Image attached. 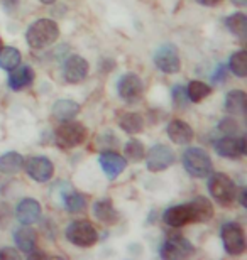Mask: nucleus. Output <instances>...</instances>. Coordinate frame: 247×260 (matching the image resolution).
<instances>
[{
	"label": "nucleus",
	"mask_w": 247,
	"mask_h": 260,
	"mask_svg": "<svg viewBox=\"0 0 247 260\" xmlns=\"http://www.w3.org/2000/svg\"><path fill=\"white\" fill-rule=\"evenodd\" d=\"M66 238L73 245L87 248V247L95 245L98 240V233L95 228H93L92 223H88L85 220H78V221H73L71 225H68Z\"/></svg>",
	"instance_id": "obj_6"
},
{
	"label": "nucleus",
	"mask_w": 247,
	"mask_h": 260,
	"mask_svg": "<svg viewBox=\"0 0 247 260\" xmlns=\"http://www.w3.org/2000/svg\"><path fill=\"white\" fill-rule=\"evenodd\" d=\"M14 242L19 250L25 253V255H29V253H33L34 250H38V235H36V232L31 228V225H24L22 228L15 230Z\"/></svg>",
	"instance_id": "obj_17"
},
{
	"label": "nucleus",
	"mask_w": 247,
	"mask_h": 260,
	"mask_svg": "<svg viewBox=\"0 0 247 260\" xmlns=\"http://www.w3.org/2000/svg\"><path fill=\"white\" fill-rule=\"evenodd\" d=\"M245 93L242 90H232L227 93V96H225V110L229 113H234V115H237V113H244L245 112Z\"/></svg>",
	"instance_id": "obj_24"
},
{
	"label": "nucleus",
	"mask_w": 247,
	"mask_h": 260,
	"mask_svg": "<svg viewBox=\"0 0 247 260\" xmlns=\"http://www.w3.org/2000/svg\"><path fill=\"white\" fill-rule=\"evenodd\" d=\"M161 257L168 260H175V258H186L195 253V247L191 245V242L185 238L180 233H171L166 238L164 243L161 247Z\"/></svg>",
	"instance_id": "obj_7"
},
{
	"label": "nucleus",
	"mask_w": 247,
	"mask_h": 260,
	"mask_svg": "<svg viewBox=\"0 0 247 260\" xmlns=\"http://www.w3.org/2000/svg\"><path fill=\"white\" fill-rule=\"evenodd\" d=\"M20 64V53L15 48H0V68L2 70H14Z\"/></svg>",
	"instance_id": "obj_28"
},
{
	"label": "nucleus",
	"mask_w": 247,
	"mask_h": 260,
	"mask_svg": "<svg viewBox=\"0 0 247 260\" xmlns=\"http://www.w3.org/2000/svg\"><path fill=\"white\" fill-rule=\"evenodd\" d=\"M24 168L29 178L34 179L36 183H48L54 174V166L44 155H36V157L28 159V162H24Z\"/></svg>",
	"instance_id": "obj_10"
},
{
	"label": "nucleus",
	"mask_w": 247,
	"mask_h": 260,
	"mask_svg": "<svg viewBox=\"0 0 247 260\" xmlns=\"http://www.w3.org/2000/svg\"><path fill=\"white\" fill-rule=\"evenodd\" d=\"M173 103H175L176 108H185L190 103V98H188V91L185 86L176 85L173 88Z\"/></svg>",
	"instance_id": "obj_32"
},
{
	"label": "nucleus",
	"mask_w": 247,
	"mask_h": 260,
	"mask_svg": "<svg viewBox=\"0 0 247 260\" xmlns=\"http://www.w3.org/2000/svg\"><path fill=\"white\" fill-rule=\"evenodd\" d=\"M117 91H119V96L122 98L125 103L134 105V103H138L141 98H143V93H144L143 80H141L138 75H134V73H125L124 76H120Z\"/></svg>",
	"instance_id": "obj_8"
},
{
	"label": "nucleus",
	"mask_w": 247,
	"mask_h": 260,
	"mask_svg": "<svg viewBox=\"0 0 247 260\" xmlns=\"http://www.w3.org/2000/svg\"><path fill=\"white\" fill-rule=\"evenodd\" d=\"M200 5H205V7H215V5H218L222 0H197Z\"/></svg>",
	"instance_id": "obj_35"
},
{
	"label": "nucleus",
	"mask_w": 247,
	"mask_h": 260,
	"mask_svg": "<svg viewBox=\"0 0 247 260\" xmlns=\"http://www.w3.org/2000/svg\"><path fill=\"white\" fill-rule=\"evenodd\" d=\"M162 220H164L166 225H170L173 228H180V226L188 225V223H193L191 221V211H190L188 203L168 208V210L164 211V215H162Z\"/></svg>",
	"instance_id": "obj_16"
},
{
	"label": "nucleus",
	"mask_w": 247,
	"mask_h": 260,
	"mask_svg": "<svg viewBox=\"0 0 247 260\" xmlns=\"http://www.w3.org/2000/svg\"><path fill=\"white\" fill-rule=\"evenodd\" d=\"M188 206H190L193 223H205L213 218V206L205 196H197L195 200L188 203Z\"/></svg>",
	"instance_id": "obj_20"
},
{
	"label": "nucleus",
	"mask_w": 247,
	"mask_h": 260,
	"mask_svg": "<svg viewBox=\"0 0 247 260\" xmlns=\"http://www.w3.org/2000/svg\"><path fill=\"white\" fill-rule=\"evenodd\" d=\"M34 81V71L31 66H17L14 70H10L9 75V86L10 90L14 91H20L24 88H28L33 85Z\"/></svg>",
	"instance_id": "obj_18"
},
{
	"label": "nucleus",
	"mask_w": 247,
	"mask_h": 260,
	"mask_svg": "<svg viewBox=\"0 0 247 260\" xmlns=\"http://www.w3.org/2000/svg\"><path fill=\"white\" fill-rule=\"evenodd\" d=\"M220 237H222V242H224V248L229 255H242L245 252V233H244V228L239 225V223H225L220 230Z\"/></svg>",
	"instance_id": "obj_5"
},
{
	"label": "nucleus",
	"mask_w": 247,
	"mask_h": 260,
	"mask_svg": "<svg viewBox=\"0 0 247 260\" xmlns=\"http://www.w3.org/2000/svg\"><path fill=\"white\" fill-rule=\"evenodd\" d=\"M88 61L85 58L78 54H71L70 58L65 61V66H63V75H65V80L68 83H80L88 76Z\"/></svg>",
	"instance_id": "obj_13"
},
{
	"label": "nucleus",
	"mask_w": 247,
	"mask_h": 260,
	"mask_svg": "<svg viewBox=\"0 0 247 260\" xmlns=\"http://www.w3.org/2000/svg\"><path fill=\"white\" fill-rule=\"evenodd\" d=\"M168 135H170V139L178 145L190 144L193 140V137H195L193 128L188 125L186 122L178 120V118H175V120H171L170 123H168Z\"/></svg>",
	"instance_id": "obj_19"
},
{
	"label": "nucleus",
	"mask_w": 247,
	"mask_h": 260,
	"mask_svg": "<svg viewBox=\"0 0 247 260\" xmlns=\"http://www.w3.org/2000/svg\"><path fill=\"white\" fill-rule=\"evenodd\" d=\"M175 162V154L164 144L152 145L148 154V169L151 173H161Z\"/></svg>",
	"instance_id": "obj_11"
},
{
	"label": "nucleus",
	"mask_w": 247,
	"mask_h": 260,
	"mask_svg": "<svg viewBox=\"0 0 247 260\" xmlns=\"http://www.w3.org/2000/svg\"><path fill=\"white\" fill-rule=\"evenodd\" d=\"M218 130H222L225 135H235L239 132V125L234 118H224V120L218 123Z\"/></svg>",
	"instance_id": "obj_33"
},
{
	"label": "nucleus",
	"mask_w": 247,
	"mask_h": 260,
	"mask_svg": "<svg viewBox=\"0 0 247 260\" xmlns=\"http://www.w3.org/2000/svg\"><path fill=\"white\" fill-rule=\"evenodd\" d=\"M154 64L159 68L162 73L168 75H175L181 70V61L180 54H178L176 46L173 44H164L161 48H157L154 53Z\"/></svg>",
	"instance_id": "obj_9"
},
{
	"label": "nucleus",
	"mask_w": 247,
	"mask_h": 260,
	"mask_svg": "<svg viewBox=\"0 0 247 260\" xmlns=\"http://www.w3.org/2000/svg\"><path fill=\"white\" fill-rule=\"evenodd\" d=\"M234 5H237V7H244V5L247 4V0H230Z\"/></svg>",
	"instance_id": "obj_36"
},
{
	"label": "nucleus",
	"mask_w": 247,
	"mask_h": 260,
	"mask_svg": "<svg viewBox=\"0 0 247 260\" xmlns=\"http://www.w3.org/2000/svg\"><path fill=\"white\" fill-rule=\"evenodd\" d=\"M186 91H188V98H190V102L200 103L203 98H207L210 93H212V88H210L207 83L193 80V81H190V85H188Z\"/></svg>",
	"instance_id": "obj_29"
},
{
	"label": "nucleus",
	"mask_w": 247,
	"mask_h": 260,
	"mask_svg": "<svg viewBox=\"0 0 247 260\" xmlns=\"http://www.w3.org/2000/svg\"><path fill=\"white\" fill-rule=\"evenodd\" d=\"M80 112V105L73 100H58L54 105H52V115L60 120H70V118H75Z\"/></svg>",
	"instance_id": "obj_22"
},
{
	"label": "nucleus",
	"mask_w": 247,
	"mask_h": 260,
	"mask_svg": "<svg viewBox=\"0 0 247 260\" xmlns=\"http://www.w3.org/2000/svg\"><path fill=\"white\" fill-rule=\"evenodd\" d=\"M15 216L22 225H33L41 218V205L38 200L33 198H24L19 201L17 208H15Z\"/></svg>",
	"instance_id": "obj_15"
},
{
	"label": "nucleus",
	"mask_w": 247,
	"mask_h": 260,
	"mask_svg": "<svg viewBox=\"0 0 247 260\" xmlns=\"http://www.w3.org/2000/svg\"><path fill=\"white\" fill-rule=\"evenodd\" d=\"M41 4H44V5H51V4H54L56 0H39Z\"/></svg>",
	"instance_id": "obj_38"
},
{
	"label": "nucleus",
	"mask_w": 247,
	"mask_h": 260,
	"mask_svg": "<svg viewBox=\"0 0 247 260\" xmlns=\"http://www.w3.org/2000/svg\"><path fill=\"white\" fill-rule=\"evenodd\" d=\"M87 134L88 132L83 123L75 122L73 118H70V120H63L61 123H58V127L54 130V140L58 147L73 149L85 142Z\"/></svg>",
	"instance_id": "obj_2"
},
{
	"label": "nucleus",
	"mask_w": 247,
	"mask_h": 260,
	"mask_svg": "<svg viewBox=\"0 0 247 260\" xmlns=\"http://www.w3.org/2000/svg\"><path fill=\"white\" fill-rule=\"evenodd\" d=\"M0 258H19V253L14 248H4L0 250Z\"/></svg>",
	"instance_id": "obj_34"
},
{
	"label": "nucleus",
	"mask_w": 247,
	"mask_h": 260,
	"mask_svg": "<svg viewBox=\"0 0 247 260\" xmlns=\"http://www.w3.org/2000/svg\"><path fill=\"white\" fill-rule=\"evenodd\" d=\"M93 215H95L98 221L105 223V225H115V223L119 221V213L114 208L112 201H108V200L97 201L95 205H93Z\"/></svg>",
	"instance_id": "obj_21"
},
{
	"label": "nucleus",
	"mask_w": 247,
	"mask_h": 260,
	"mask_svg": "<svg viewBox=\"0 0 247 260\" xmlns=\"http://www.w3.org/2000/svg\"><path fill=\"white\" fill-rule=\"evenodd\" d=\"M230 71L234 73L235 76L239 78H245L247 75V54L245 51H237V53H234L230 56Z\"/></svg>",
	"instance_id": "obj_30"
},
{
	"label": "nucleus",
	"mask_w": 247,
	"mask_h": 260,
	"mask_svg": "<svg viewBox=\"0 0 247 260\" xmlns=\"http://www.w3.org/2000/svg\"><path fill=\"white\" fill-rule=\"evenodd\" d=\"M98 162H100V168L103 169V173L107 174L108 179H115L119 174H122L125 166H127L125 157L119 155L117 152H112V150H105V152L100 154Z\"/></svg>",
	"instance_id": "obj_14"
},
{
	"label": "nucleus",
	"mask_w": 247,
	"mask_h": 260,
	"mask_svg": "<svg viewBox=\"0 0 247 260\" xmlns=\"http://www.w3.org/2000/svg\"><path fill=\"white\" fill-rule=\"evenodd\" d=\"M0 48H2V46H0Z\"/></svg>",
	"instance_id": "obj_39"
},
{
	"label": "nucleus",
	"mask_w": 247,
	"mask_h": 260,
	"mask_svg": "<svg viewBox=\"0 0 247 260\" xmlns=\"http://www.w3.org/2000/svg\"><path fill=\"white\" fill-rule=\"evenodd\" d=\"M24 168V157L17 152H7L0 155V173L15 174Z\"/></svg>",
	"instance_id": "obj_23"
},
{
	"label": "nucleus",
	"mask_w": 247,
	"mask_h": 260,
	"mask_svg": "<svg viewBox=\"0 0 247 260\" xmlns=\"http://www.w3.org/2000/svg\"><path fill=\"white\" fill-rule=\"evenodd\" d=\"M183 166H185L186 173L193 178H207L212 173V159L210 155L200 147H190L183 154Z\"/></svg>",
	"instance_id": "obj_3"
},
{
	"label": "nucleus",
	"mask_w": 247,
	"mask_h": 260,
	"mask_svg": "<svg viewBox=\"0 0 247 260\" xmlns=\"http://www.w3.org/2000/svg\"><path fill=\"white\" fill-rule=\"evenodd\" d=\"M63 205H65L68 213H73V215H76V213H81L83 210H85L87 198L71 189V191H68V193L65 194V198H63Z\"/></svg>",
	"instance_id": "obj_26"
},
{
	"label": "nucleus",
	"mask_w": 247,
	"mask_h": 260,
	"mask_svg": "<svg viewBox=\"0 0 247 260\" xmlns=\"http://www.w3.org/2000/svg\"><path fill=\"white\" fill-rule=\"evenodd\" d=\"M60 38V27L51 19H39L34 24L29 25L25 39L33 49H44L48 46L54 44Z\"/></svg>",
	"instance_id": "obj_1"
},
{
	"label": "nucleus",
	"mask_w": 247,
	"mask_h": 260,
	"mask_svg": "<svg viewBox=\"0 0 247 260\" xmlns=\"http://www.w3.org/2000/svg\"><path fill=\"white\" fill-rule=\"evenodd\" d=\"M208 189L213 200L220 203L222 206H229L235 201L237 188L235 183L225 173H217L208 179Z\"/></svg>",
	"instance_id": "obj_4"
},
{
	"label": "nucleus",
	"mask_w": 247,
	"mask_h": 260,
	"mask_svg": "<svg viewBox=\"0 0 247 260\" xmlns=\"http://www.w3.org/2000/svg\"><path fill=\"white\" fill-rule=\"evenodd\" d=\"M225 25H227L229 30L234 36H237V38H240V39L245 38V34H247V19H245V14L235 12L232 15H229V17L225 19Z\"/></svg>",
	"instance_id": "obj_25"
},
{
	"label": "nucleus",
	"mask_w": 247,
	"mask_h": 260,
	"mask_svg": "<svg viewBox=\"0 0 247 260\" xmlns=\"http://www.w3.org/2000/svg\"><path fill=\"white\" fill-rule=\"evenodd\" d=\"M240 205H242V206H247V205H245V189L240 191Z\"/></svg>",
	"instance_id": "obj_37"
},
{
	"label": "nucleus",
	"mask_w": 247,
	"mask_h": 260,
	"mask_svg": "<svg viewBox=\"0 0 247 260\" xmlns=\"http://www.w3.org/2000/svg\"><path fill=\"white\" fill-rule=\"evenodd\" d=\"M119 125L127 134H139L144 128V120L139 113H124L119 120Z\"/></svg>",
	"instance_id": "obj_27"
},
{
	"label": "nucleus",
	"mask_w": 247,
	"mask_h": 260,
	"mask_svg": "<svg viewBox=\"0 0 247 260\" xmlns=\"http://www.w3.org/2000/svg\"><path fill=\"white\" fill-rule=\"evenodd\" d=\"M215 150L218 155L227 159H237L240 155H245V137H234V135H225L215 142Z\"/></svg>",
	"instance_id": "obj_12"
},
{
	"label": "nucleus",
	"mask_w": 247,
	"mask_h": 260,
	"mask_svg": "<svg viewBox=\"0 0 247 260\" xmlns=\"http://www.w3.org/2000/svg\"><path fill=\"white\" fill-rule=\"evenodd\" d=\"M124 154H125V159L132 160V162H138L144 157V144L139 142V140H129L127 144H125V149H124Z\"/></svg>",
	"instance_id": "obj_31"
}]
</instances>
